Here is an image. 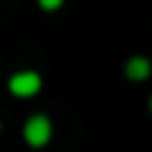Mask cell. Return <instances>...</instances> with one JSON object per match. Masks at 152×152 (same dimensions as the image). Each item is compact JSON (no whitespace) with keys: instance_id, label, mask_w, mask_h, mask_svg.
Listing matches in <instances>:
<instances>
[{"instance_id":"cell-1","label":"cell","mask_w":152,"mask_h":152,"mask_svg":"<svg viewBox=\"0 0 152 152\" xmlns=\"http://www.w3.org/2000/svg\"><path fill=\"white\" fill-rule=\"evenodd\" d=\"M21 134H24V139H27L29 147H45V144L51 142V136H53V123H51L48 115L37 112V115L27 118Z\"/></svg>"},{"instance_id":"cell-2","label":"cell","mask_w":152,"mask_h":152,"mask_svg":"<svg viewBox=\"0 0 152 152\" xmlns=\"http://www.w3.org/2000/svg\"><path fill=\"white\" fill-rule=\"evenodd\" d=\"M40 88H43V77L35 69H21L8 80V91L19 99H32L40 94Z\"/></svg>"},{"instance_id":"cell-3","label":"cell","mask_w":152,"mask_h":152,"mask_svg":"<svg viewBox=\"0 0 152 152\" xmlns=\"http://www.w3.org/2000/svg\"><path fill=\"white\" fill-rule=\"evenodd\" d=\"M123 72H126V77H128V80L142 83V80H147V77L152 75V61L147 59V56H131V59L126 61Z\"/></svg>"},{"instance_id":"cell-4","label":"cell","mask_w":152,"mask_h":152,"mask_svg":"<svg viewBox=\"0 0 152 152\" xmlns=\"http://www.w3.org/2000/svg\"><path fill=\"white\" fill-rule=\"evenodd\" d=\"M37 5H40L43 11H59V8L64 5V0H37Z\"/></svg>"},{"instance_id":"cell-5","label":"cell","mask_w":152,"mask_h":152,"mask_svg":"<svg viewBox=\"0 0 152 152\" xmlns=\"http://www.w3.org/2000/svg\"><path fill=\"white\" fill-rule=\"evenodd\" d=\"M150 112H152V96H150Z\"/></svg>"}]
</instances>
